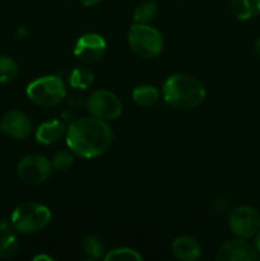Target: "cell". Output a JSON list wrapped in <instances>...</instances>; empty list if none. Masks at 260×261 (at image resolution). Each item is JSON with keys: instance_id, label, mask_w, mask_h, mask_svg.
Here are the masks:
<instances>
[{"instance_id": "1", "label": "cell", "mask_w": 260, "mask_h": 261, "mask_svg": "<svg viewBox=\"0 0 260 261\" xmlns=\"http://www.w3.org/2000/svg\"><path fill=\"white\" fill-rule=\"evenodd\" d=\"M66 145L86 160L99 157L111 147L114 134L105 120L94 116L74 120L66 129Z\"/></svg>"}, {"instance_id": "2", "label": "cell", "mask_w": 260, "mask_h": 261, "mask_svg": "<svg viewBox=\"0 0 260 261\" xmlns=\"http://www.w3.org/2000/svg\"><path fill=\"white\" fill-rule=\"evenodd\" d=\"M162 97L167 105L178 110L199 106L205 98V88L199 79L188 74H172L162 86Z\"/></svg>"}, {"instance_id": "3", "label": "cell", "mask_w": 260, "mask_h": 261, "mask_svg": "<svg viewBox=\"0 0 260 261\" xmlns=\"http://www.w3.org/2000/svg\"><path fill=\"white\" fill-rule=\"evenodd\" d=\"M10 222L14 231L30 234L45 229L51 222V212L43 204L24 201L13 211Z\"/></svg>"}, {"instance_id": "4", "label": "cell", "mask_w": 260, "mask_h": 261, "mask_svg": "<svg viewBox=\"0 0 260 261\" xmlns=\"http://www.w3.org/2000/svg\"><path fill=\"white\" fill-rule=\"evenodd\" d=\"M27 97L41 107H55L65 98V84L56 75L40 76L31 82L25 89Z\"/></svg>"}, {"instance_id": "5", "label": "cell", "mask_w": 260, "mask_h": 261, "mask_svg": "<svg viewBox=\"0 0 260 261\" xmlns=\"http://www.w3.org/2000/svg\"><path fill=\"white\" fill-rule=\"evenodd\" d=\"M127 42L133 53L144 59L155 58L163 48L162 35L149 24H133L127 33Z\"/></svg>"}, {"instance_id": "6", "label": "cell", "mask_w": 260, "mask_h": 261, "mask_svg": "<svg viewBox=\"0 0 260 261\" xmlns=\"http://www.w3.org/2000/svg\"><path fill=\"white\" fill-rule=\"evenodd\" d=\"M51 162L41 154H28L19 161L17 175L27 185H41L51 175Z\"/></svg>"}, {"instance_id": "7", "label": "cell", "mask_w": 260, "mask_h": 261, "mask_svg": "<svg viewBox=\"0 0 260 261\" xmlns=\"http://www.w3.org/2000/svg\"><path fill=\"white\" fill-rule=\"evenodd\" d=\"M89 114L101 120H115L121 115L122 103L112 92L98 89L88 97L86 102Z\"/></svg>"}, {"instance_id": "8", "label": "cell", "mask_w": 260, "mask_h": 261, "mask_svg": "<svg viewBox=\"0 0 260 261\" xmlns=\"http://www.w3.org/2000/svg\"><path fill=\"white\" fill-rule=\"evenodd\" d=\"M228 227L236 237L251 239L260 231V214L251 206H239L229 214Z\"/></svg>"}, {"instance_id": "9", "label": "cell", "mask_w": 260, "mask_h": 261, "mask_svg": "<svg viewBox=\"0 0 260 261\" xmlns=\"http://www.w3.org/2000/svg\"><path fill=\"white\" fill-rule=\"evenodd\" d=\"M73 53L83 63H97L106 53V41L98 33H86L75 42Z\"/></svg>"}, {"instance_id": "10", "label": "cell", "mask_w": 260, "mask_h": 261, "mask_svg": "<svg viewBox=\"0 0 260 261\" xmlns=\"http://www.w3.org/2000/svg\"><path fill=\"white\" fill-rule=\"evenodd\" d=\"M218 261H254L259 259L255 246L245 241V239L228 240L221 245L216 255Z\"/></svg>"}, {"instance_id": "11", "label": "cell", "mask_w": 260, "mask_h": 261, "mask_svg": "<svg viewBox=\"0 0 260 261\" xmlns=\"http://www.w3.org/2000/svg\"><path fill=\"white\" fill-rule=\"evenodd\" d=\"M0 132L5 133L14 139H24L32 132L30 117L22 111H8L0 120Z\"/></svg>"}, {"instance_id": "12", "label": "cell", "mask_w": 260, "mask_h": 261, "mask_svg": "<svg viewBox=\"0 0 260 261\" xmlns=\"http://www.w3.org/2000/svg\"><path fill=\"white\" fill-rule=\"evenodd\" d=\"M173 256L181 261H196L201 256V246L194 237L178 236L171 245Z\"/></svg>"}, {"instance_id": "13", "label": "cell", "mask_w": 260, "mask_h": 261, "mask_svg": "<svg viewBox=\"0 0 260 261\" xmlns=\"http://www.w3.org/2000/svg\"><path fill=\"white\" fill-rule=\"evenodd\" d=\"M66 129L65 124L59 119L42 122L36 130V140L43 145L54 144L66 134Z\"/></svg>"}, {"instance_id": "14", "label": "cell", "mask_w": 260, "mask_h": 261, "mask_svg": "<svg viewBox=\"0 0 260 261\" xmlns=\"http://www.w3.org/2000/svg\"><path fill=\"white\" fill-rule=\"evenodd\" d=\"M232 13L240 20H247L260 14V0H232Z\"/></svg>"}, {"instance_id": "15", "label": "cell", "mask_w": 260, "mask_h": 261, "mask_svg": "<svg viewBox=\"0 0 260 261\" xmlns=\"http://www.w3.org/2000/svg\"><path fill=\"white\" fill-rule=\"evenodd\" d=\"M133 101L140 107H150L155 105L160 99V92L155 87L149 84H143L137 87L132 93Z\"/></svg>"}, {"instance_id": "16", "label": "cell", "mask_w": 260, "mask_h": 261, "mask_svg": "<svg viewBox=\"0 0 260 261\" xmlns=\"http://www.w3.org/2000/svg\"><path fill=\"white\" fill-rule=\"evenodd\" d=\"M158 14V7L153 2H143L135 8L133 19L139 24H149Z\"/></svg>"}, {"instance_id": "17", "label": "cell", "mask_w": 260, "mask_h": 261, "mask_svg": "<svg viewBox=\"0 0 260 261\" xmlns=\"http://www.w3.org/2000/svg\"><path fill=\"white\" fill-rule=\"evenodd\" d=\"M93 81V73L86 68H75L69 76V84L75 89H87L92 86Z\"/></svg>"}, {"instance_id": "18", "label": "cell", "mask_w": 260, "mask_h": 261, "mask_svg": "<svg viewBox=\"0 0 260 261\" xmlns=\"http://www.w3.org/2000/svg\"><path fill=\"white\" fill-rule=\"evenodd\" d=\"M82 249L83 252L89 257V259H101L105 254V245L98 237L96 236H86L82 240Z\"/></svg>"}, {"instance_id": "19", "label": "cell", "mask_w": 260, "mask_h": 261, "mask_svg": "<svg viewBox=\"0 0 260 261\" xmlns=\"http://www.w3.org/2000/svg\"><path fill=\"white\" fill-rule=\"evenodd\" d=\"M19 250V242L13 232H7L0 236V259H10Z\"/></svg>"}, {"instance_id": "20", "label": "cell", "mask_w": 260, "mask_h": 261, "mask_svg": "<svg viewBox=\"0 0 260 261\" xmlns=\"http://www.w3.org/2000/svg\"><path fill=\"white\" fill-rule=\"evenodd\" d=\"M18 74V64L10 56H0V83L14 81Z\"/></svg>"}, {"instance_id": "21", "label": "cell", "mask_w": 260, "mask_h": 261, "mask_svg": "<svg viewBox=\"0 0 260 261\" xmlns=\"http://www.w3.org/2000/svg\"><path fill=\"white\" fill-rule=\"evenodd\" d=\"M103 259L106 261L109 260H115V261H133V260H142V255L138 251H135L134 249H130V247H117V249L111 250V251L107 252L103 256Z\"/></svg>"}, {"instance_id": "22", "label": "cell", "mask_w": 260, "mask_h": 261, "mask_svg": "<svg viewBox=\"0 0 260 261\" xmlns=\"http://www.w3.org/2000/svg\"><path fill=\"white\" fill-rule=\"evenodd\" d=\"M50 162L54 170L66 171L73 166L74 153L71 150H59L53 155Z\"/></svg>"}, {"instance_id": "23", "label": "cell", "mask_w": 260, "mask_h": 261, "mask_svg": "<svg viewBox=\"0 0 260 261\" xmlns=\"http://www.w3.org/2000/svg\"><path fill=\"white\" fill-rule=\"evenodd\" d=\"M13 228V224L12 222L8 221V219H2L0 221V234L3 233H7V232H12Z\"/></svg>"}, {"instance_id": "24", "label": "cell", "mask_w": 260, "mask_h": 261, "mask_svg": "<svg viewBox=\"0 0 260 261\" xmlns=\"http://www.w3.org/2000/svg\"><path fill=\"white\" fill-rule=\"evenodd\" d=\"M84 7H94V5L98 4L101 0H79Z\"/></svg>"}, {"instance_id": "25", "label": "cell", "mask_w": 260, "mask_h": 261, "mask_svg": "<svg viewBox=\"0 0 260 261\" xmlns=\"http://www.w3.org/2000/svg\"><path fill=\"white\" fill-rule=\"evenodd\" d=\"M33 260L35 261H41V260H46V261H53L54 259L51 256H48V255H45V254H41V255H37V256L33 257Z\"/></svg>"}, {"instance_id": "26", "label": "cell", "mask_w": 260, "mask_h": 261, "mask_svg": "<svg viewBox=\"0 0 260 261\" xmlns=\"http://www.w3.org/2000/svg\"><path fill=\"white\" fill-rule=\"evenodd\" d=\"M255 249H256L257 254H260V231L257 232L256 236H255V244H254Z\"/></svg>"}, {"instance_id": "27", "label": "cell", "mask_w": 260, "mask_h": 261, "mask_svg": "<svg viewBox=\"0 0 260 261\" xmlns=\"http://www.w3.org/2000/svg\"><path fill=\"white\" fill-rule=\"evenodd\" d=\"M254 47H255V53H256L257 55L260 56V37L257 38L256 41H255V46H254Z\"/></svg>"}, {"instance_id": "28", "label": "cell", "mask_w": 260, "mask_h": 261, "mask_svg": "<svg viewBox=\"0 0 260 261\" xmlns=\"http://www.w3.org/2000/svg\"><path fill=\"white\" fill-rule=\"evenodd\" d=\"M25 30H23V28H19V30L17 31V38H22V37H24L25 36Z\"/></svg>"}]
</instances>
